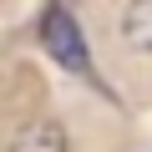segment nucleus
<instances>
[{
	"mask_svg": "<svg viewBox=\"0 0 152 152\" xmlns=\"http://www.w3.org/2000/svg\"><path fill=\"white\" fill-rule=\"evenodd\" d=\"M10 152H66V132L61 122H26L10 137Z\"/></svg>",
	"mask_w": 152,
	"mask_h": 152,
	"instance_id": "nucleus-2",
	"label": "nucleus"
},
{
	"mask_svg": "<svg viewBox=\"0 0 152 152\" xmlns=\"http://www.w3.org/2000/svg\"><path fill=\"white\" fill-rule=\"evenodd\" d=\"M41 46L51 61H61L66 71H91V51H86V36L76 26V15L66 5H46L41 15Z\"/></svg>",
	"mask_w": 152,
	"mask_h": 152,
	"instance_id": "nucleus-1",
	"label": "nucleus"
},
{
	"mask_svg": "<svg viewBox=\"0 0 152 152\" xmlns=\"http://www.w3.org/2000/svg\"><path fill=\"white\" fill-rule=\"evenodd\" d=\"M122 36L137 51H152V0H132V10L122 15Z\"/></svg>",
	"mask_w": 152,
	"mask_h": 152,
	"instance_id": "nucleus-3",
	"label": "nucleus"
}]
</instances>
